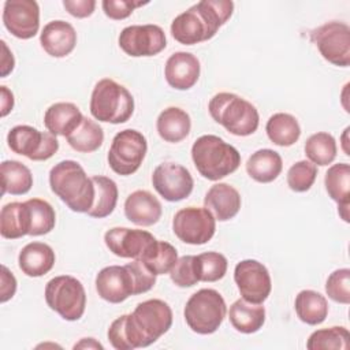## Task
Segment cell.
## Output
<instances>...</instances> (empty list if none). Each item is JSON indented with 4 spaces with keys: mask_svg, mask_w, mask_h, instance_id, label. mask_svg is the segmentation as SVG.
<instances>
[{
    "mask_svg": "<svg viewBox=\"0 0 350 350\" xmlns=\"http://www.w3.org/2000/svg\"><path fill=\"white\" fill-rule=\"evenodd\" d=\"M172 325V310L163 299L139 302L134 312L115 319L108 328V340L116 350L148 347Z\"/></svg>",
    "mask_w": 350,
    "mask_h": 350,
    "instance_id": "6da1fadb",
    "label": "cell"
},
{
    "mask_svg": "<svg viewBox=\"0 0 350 350\" xmlns=\"http://www.w3.org/2000/svg\"><path fill=\"white\" fill-rule=\"evenodd\" d=\"M231 0H201L171 23L172 37L183 45H194L211 40L232 15Z\"/></svg>",
    "mask_w": 350,
    "mask_h": 350,
    "instance_id": "7a4b0ae2",
    "label": "cell"
},
{
    "mask_svg": "<svg viewBox=\"0 0 350 350\" xmlns=\"http://www.w3.org/2000/svg\"><path fill=\"white\" fill-rule=\"evenodd\" d=\"M49 186L72 212L86 213L93 205V180L74 160H63L51 168Z\"/></svg>",
    "mask_w": 350,
    "mask_h": 350,
    "instance_id": "3957f363",
    "label": "cell"
},
{
    "mask_svg": "<svg viewBox=\"0 0 350 350\" xmlns=\"http://www.w3.org/2000/svg\"><path fill=\"white\" fill-rule=\"evenodd\" d=\"M191 159L200 175L208 180L221 179L235 172L241 164L237 148L213 134L201 135L194 141Z\"/></svg>",
    "mask_w": 350,
    "mask_h": 350,
    "instance_id": "277c9868",
    "label": "cell"
},
{
    "mask_svg": "<svg viewBox=\"0 0 350 350\" xmlns=\"http://www.w3.org/2000/svg\"><path fill=\"white\" fill-rule=\"evenodd\" d=\"M208 111L216 123L238 137L253 134L260 123L256 107L235 93L221 92L215 94L209 100Z\"/></svg>",
    "mask_w": 350,
    "mask_h": 350,
    "instance_id": "5b68a950",
    "label": "cell"
},
{
    "mask_svg": "<svg viewBox=\"0 0 350 350\" xmlns=\"http://www.w3.org/2000/svg\"><path fill=\"white\" fill-rule=\"evenodd\" d=\"M134 112V98L120 83L109 78L100 79L92 92L90 113L98 122L119 124L127 122Z\"/></svg>",
    "mask_w": 350,
    "mask_h": 350,
    "instance_id": "8992f818",
    "label": "cell"
},
{
    "mask_svg": "<svg viewBox=\"0 0 350 350\" xmlns=\"http://www.w3.org/2000/svg\"><path fill=\"white\" fill-rule=\"evenodd\" d=\"M227 313L221 294L213 288H201L190 295L183 316L189 328L200 335H209L219 329Z\"/></svg>",
    "mask_w": 350,
    "mask_h": 350,
    "instance_id": "52a82bcc",
    "label": "cell"
},
{
    "mask_svg": "<svg viewBox=\"0 0 350 350\" xmlns=\"http://www.w3.org/2000/svg\"><path fill=\"white\" fill-rule=\"evenodd\" d=\"M44 295L46 305L67 321H77L85 313V287L74 276L59 275L52 278L45 286Z\"/></svg>",
    "mask_w": 350,
    "mask_h": 350,
    "instance_id": "ba28073f",
    "label": "cell"
},
{
    "mask_svg": "<svg viewBox=\"0 0 350 350\" xmlns=\"http://www.w3.org/2000/svg\"><path fill=\"white\" fill-rule=\"evenodd\" d=\"M148 150V142L142 133L134 129L119 131L108 150V164L118 175H131L141 167Z\"/></svg>",
    "mask_w": 350,
    "mask_h": 350,
    "instance_id": "9c48e42d",
    "label": "cell"
},
{
    "mask_svg": "<svg viewBox=\"0 0 350 350\" xmlns=\"http://www.w3.org/2000/svg\"><path fill=\"white\" fill-rule=\"evenodd\" d=\"M8 148L33 161H44L51 159L59 150L56 135L49 131H40L33 126L18 124L8 131Z\"/></svg>",
    "mask_w": 350,
    "mask_h": 350,
    "instance_id": "30bf717a",
    "label": "cell"
},
{
    "mask_svg": "<svg viewBox=\"0 0 350 350\" xmlns=\"http://www.w3.org/2000/svg\"><path fill=\"white\" fill-rule=\"evenodd\" d=\"M310 41L328 63L338 67H347L350 64L349 25L338 21L327 22L310 30Z\"/></svg>",
    "mask_w": 350,
    "mask_h": 350,
    "instance_id": "8fae6325",
    "label": "cell"
},
{
    "mask_svg": "<svg viewBox=\"0 0 350 350\" xmlns=\"http://www.w3.org/2000/svg\"><path fill=\"white\" fill-rule=\"evenodd\" d=\"M172 231L185 243L204 245L215 235L216 219L205 206H186L175 213Z\"/></svg>",
    "mask_w": 350,
    "mask_h": 350,
    "instance_id": "7c38bea8",
    "label": "cell"
},
{
    "mask_svg": "<svg viewBox=\"0 0 350 350\" xmlns=\"http://www.w3.org/2000/svg\"><path fill=\"white\" fill-rule=\"evenodd\" d=\"M234 280L242 298L250 304H262L272 290L271 275L257 260L239 261L234 269Z\"/></svg>",
    "mask_w": 350,
    "mask_h": 350,
    "instance_id": "4fadbf2b",
    "label": "cell"
},
{
    "mask_svg": "<svg viewBox=\"0 0 350 350\" xmlns=\"http://www.w3.org/2000/svg\"><path fill=\"white\" fill-rule=\"evenodd\" d=\"M120 49L133 57L154 56L165 45L164 30L157 25H131L124 27L118 38Z\"/></svg>",
    "mask_w": 350,
    "mask_h": 350,
    "instance_id": "5bb4252c",
    "label": "cell"
},
{
    "mask_svg": "<svg viewBox=\"0 0 350 350\" xmlns=\"http://www.w3.org/2000/svg\"><path fill=\"white\" fill-rule=\"evenodd\" d=\"M152 185L164 200L178 202L191 194L194 180L186 167L176 163H163L154 168Z\"/></svg>",
    "mask_w": 350,
    "mask_h": 350,
    "instance_id": "9a60e30c",
    "label": "cell"
},
{
    "mask_svg": "<svg viewBox=\"0 0 350 350\" xmlns=\"http://www.w3.org/2000/svg\"><path fill=\"white\" fill-rule=\"evenodd\" d=\"M4 27L16 38H33L40 29V7L34 0H7L3 7Z\"/></svg>",
    "mask_w": 350,
    "mask_h": 350,
    "instance_id": "2e32d148",
    "label": "cell"
},
{
    "mask_svg": "<svg viewBox=\"0 0 350 350\" xmlns=\"http://www.w3.org/2000/svg\"><path fill=\"white\" fill-rule=\"evenodd\" d=\"M98 295L109 304H120L134 294V282L127 265H109L96 276Z\"/></svg>",
    "mask_w": 350,
    "mask_h": 350,
    "instance_id": "e0dca14e",
    "label": "cell"
},
{
    "mask_svg": "<svg viewBox=\"0 0 350 350\" xmlns=\"http://www.w3.org/2000/svg\"><path fill=\"white\" fill-rule=\"evenodd\" d=\"M153 239L156 238L145 230L127 227H113L104 234V242L109 252L122 258L138 260Z\"/></svg>",
    "mask_w": 350,
    "mask_h": 350,
    "instance_id": "ac0fdd59",
    "label": "cell"
},
{
    "mask_svg": "<svg viewBox=\"0 0 350 350\" xmlns=\"http://www.w3.org/2000/svg\"><path fill=\"white\" fill-rule=\"evenodd\" d=\"M200 60L190 52L172 53L164 67L167 83L176 90H189L200 78Z\"/></svg>",
    "mask_w": 350,
    "mask_h": 350,
    "instance_id": "d6986e66",
    "label": "cell"
},
{
    "mask_svg": "<svg viewBox=\"0 0 350 350\" xmlns=\"http://www.w3.org/2000/svg\"><path fill=\"white\" fill-rule=\"evenodd\" d=\"M40 44L49 56L66 57L77 45V31L66 21H52L44 26L40 34Z\"/></svg>",
    "mask_w": 350,
    "mask_h": 350,
    "instance_id": "ffe728a7",
    "label": "cell"
},
{
    "mask_svg": "<svg viewBox=\"0 0 350 350\" xmlns=\"http://www.w3.org/2000/svg\"><path fill=\"white\" fill-rule=\"evenodd\" d=\"M161 213L160 201L148 190H135L124 201V215L137 226H153L160 220Z\"/></svg>",
    "mask_w": 350,
    "mask_h": 350,
    "instance_id": "44dd1931",
    "label": "cell"
},
{
    "mask_svg": "<svg viewBox=\"0 0 350 350\" xmlns=\"http://www.w3.org/2000/svg\"><path fill=\"white\" fill-rule=\"evenodd\" d=\"M241 194L228 183H216L211 186L204 197L205 208L219 221H227L237 216L241 209Z\"/></svg>",
    "mask_w": 350,
    "mask_h": 350,
    "instance_id": "7402d4cb",
    "label": "cell"
},
{
    "mask_svg": "<svg viewBox=\"0 0 350 350\" xmlns=\"http://www.w3.org/2000/svg\"><path fill=\"white\" fill-rule=\"evenodd\" d=\"M55 252L44 242L27 243L18 256L21 271L30 278H40L48 273L55 265Z\"/></svg>",
    "mask_w": 350,
    "mask_h": 350,
    "instance_id": "603a6c76",
    "label": "cell"
},
{
    "mask_svg": "<svg viewBox=\"0 0 350 350\" xmlns=\"http://www.w3.org/2000/svg\"><path fill=\"white\" fill-rule=\"evenodd\" d=\"M83 115L72 103H55L44 113V124L53 135L67 137L82 122Z\"/></svg>",
    "mask_w": 350,
    "mask_h": 350,
    "instance_id": "cb8c5ba5",
    "label": "cell"
},
{
    "mask_svg": "<svg viewBox=\"0 0 350 350\" xmlns=\"http://www.w3.org/2000/svg\"><path fill=\"white\" fill-rule=\"evenodd\" d=\"M156 129L161 139L176 144L183 141L191 129V119L186 111L178 107H168L160 112Z\"/></svg>",
    "mask_w": 350,
    "mask_h": 350,
    "instance_id": "d4e9b609",
    "label": "cell"
},
{
    "mask_svg": "<svg viewBox=\"0 0 350 350\" xmlns=\"http://www.w3.org/2000/svg\"><path fill=\"white\" fill-rule=\"evenodd\" d=\"M282 170V156L272 149H258L246 161L247 175L258 183H269L275 180Z\"/></svg>",
    "mask_w": 350,
    "mask_h": 350,
    "instance_id": "484cf974",
    "label": "cell"
},
{
    "mask_svg": "<svg viewBox=\"0 0 350 350\" xmlns=\"http://www.w3.org/2000/svg\"><path fill=\"white\" fill-rule=\"evenodd\" d=\"M228 319L238 332L254 334L265 323V309L261 304H250L239 298L230 306Z\"/></svg>",
    "mask_w": 350,
    "mask_h": 350,
    "instance_id": "4316f807",
    "label": "cell"
},
{
    "mask_svg": "<svg viewBox=\"0 0 350 350\" xmlns=\"http://www.w3.org/2000/svg\"><path fill=\"white\" fill-rule=\"evenodd\" d=\"M30 219L26 202H10L0 212V234L5 239H18L29 235Z\"/></svg>",
    "mask_w": 350,
    "mask_h": 350,
    "instance_id": "83f0119b",
    "label": "cell"
},
{
    "mask_svg": "<svg viewBox=\"0 0 350 350\" xmlns=\"http://www.w3.org/2000/svg\"><path fill=\"white\" fill-rule=\"evenodd\" d=\"M294 308L298 319L309 325L321 324L328 314V302L314 290H302L297 294Z\"/></svg>",
    "mask_w": 350,
    "mask_h": 350,
    "instance_id": "f1b7e54d",
    "label": "cell"
},
{
    "mask_svg": "<svg viewBox=\"0 0 350 350\" xmlns=\"http://www.w3.org/2000/svg\"><path fill=\"white\" fill-rule=\"evenodd\" d=\"M1 174V194L10 193L14 196L26 194L33 186L31 171L21 161L4 160L0 164Z\"/></svg>",
    "mask_w": 350,
    "mask_h": 350,
    "instance_id": "f546056e",
    "label": "cell"
},
{
    "mask_svg": "<svg viewBox=\"0 0 350 350\" xmlns=\"http://www.w3.org/2000/svg\"><path fill=\"white\" fill-rule=\"evenodd\" d=\"M138 260L142 261L156 276L164 275L170 273V271L175 265L178 260V252L171 243L153 239L145 247Z\"/></svg>",
    "mask_w": 350,
    "mask_h": 350,
    "instance_id": "4dcf8cb0",
    "label": "cell"
},
{
    "mask_svg": "<svg viewBox=\"0 0 350 350\" xmlns=\"http://www.w3.org/2000/svg\"><path fill=\"white\" fill-rule=\"evenodd\" d=\"M92 180L94 185V201L86 213L88 216L96 219L107 217L116 206L119 196L118 186L111 178L103 175H94L92 176Z\"/></svg>",
    "mask_w": 350,
    "mask_h": 350,
    "instance_id": "1f68e13d",
    "label": "cell"
},
{
    "mask_svg": "<svg viewBox=\"0 0 350 350\" xmlns=\"http://www.w3.org/2000/svg\"><path fill=\"white\" fill-rule=\"evenodd\" d=\"M265 131L271 142L278 146H291L301 137L298 120L286 112L273 113L265 124Z\"/></svg>",
    "mask_w": 350,
    "mask_h": 350,
    "instance_id": "d6a6232c",
    "label": "cell"
},
{
    "mask_svg": "<svg viewBox=\"0 0 350 350\" xmlns=\"http://www.w3.org/2000/svg\"><path fill=\"white\" fill-rule=\"evenodd\" d=\"M68 145L81 153H92L104 142V131L98 123L83 116L79 126L66 137Z\"/></svg>",
    "mask_w": 350,
    "mask_h": 350,
    "instance_id": "836d02e7",
    "label": "cell"
},
{
    "mask_svg": "<svg viewBox=\"0 0 350 350\" xmlns=\"http://www.w3.org/2000/svg\"><path fill=\"white\" fill-rule=\"evenodd\" d=\"M325 190L338 205H350V165L338 163L328 168L324 176Z\"/></svg>",
    "mask_w": 350,
    "mask_h": 350,
    "instance_id": "e575fe53",
    "label": "cell"
},
{
    "mask_svg": "<svg viewBox=\"0 0 350 350\" xmlns=\"http://www.w3.org/2000/svg\"><path fill=\"white\" fill-rule=\"evenodd\" d=\"M336 141L335 138L324 131L312 134L305 142V154L314 165H328L336 157Z\"/></svg>",
    "mask_w": 350,
    "mask_h": 350,
    "instance_id": "d590c367",
    "label": "cell"
},
{
    "mask_svg": "<svg viewBox=\"0 0 350 350\" xmlns=\"http://www.w3.org/2000/svg\"><path fill=\"white\" fill-rule=\"evenodd\" d=\"M350 334L345 327H329L313 331L308 340L309 350H349Z\"/></svg>",
    "mask_w": 350,
    "mask_h": 350,
    "instance_id": "8d00e7d4",
    "label": "cell"
},
{
    "mask_svg": "<svg viewBox=\"0 0 350 350\" xmlns=\"http://www.w3.org/2000/svg\"><path fill=\"white\" fill-rule=\"evenodd\" d=\"M25 202L27 205L30 219L29 235L38 237L51 232L56 223V213L52 205L41 198H30Z\"/></svg>",
    "mask_w": 350,
    "mask_h": 350,
    "instance_id": "74e56055",
    "label": "cell"
},
{
    "mask_svg": "<svg viewBox=\"0 0 350 350\" xmlns=\"http://www.w3.org/2000/svg\"><path fill=\"white\" fill-rule=\"evenodd\" d=\"M200 282H217L224 278L228 267L227 258L219 252H205L197 256Z\"/></svg>",
    "mask_w": 350,
    "mask_h": 350,
    "instance_id": "f35d334b",
    "label": "cell"
},
{
    "mask_svg": "<svg viewBox=\"0 0 350 350\" xmlns=\"http://www.w3.org/2000/svg\"><path fill=\"white\" fill-rule=\"evenodd\" d=\"M317 176V168L309 160H299L294 163L287 171V185L293 191H308Z\"/></svg>",
    "mask_w": 350,
    "mask_h": 350,
    "instance_id": "ab89813d",
    "label": "cell"
},
{
    "mask_svg": "<svg viewBox=\"0 0 350 350\" xmlns=\"http://www.w3.org/2000/svg\"><path fill=\"white\" fill-rule=\"evenodd\" d=\"M171 280L179 287H191L200 282L197 256H182L170 271Z\"/></svg>",
    "mask_w": 350,
    "mask_h": 350,
    "instance_id": "60d3db41",
    "label": "cell"
},
{
    "mask_svg": "<svg viewBox=\"0 0 350 350\" xmlns=\"http://www.w3.org/2000/svg\"><path fill=\"white\" fill-rule=\"evenodd\" d=\"M325 293L338 304H350V269L340 268L334 271L325 282Z\"/></svg>",
    "mask_w": 350,
    "mask_h": 350,
    "instance_id": "b9f144b4",
    "label": "cell"
},
{
    "mask_svg": "<svg viewBox=\"0 0 350 350\" xmlns=\"http://www.w3.org/2000/svg\"><path fill=\"white\" fill-rule=\"evenodd\" d=\"M131 272L134 282V294H144L149 291L156 283V275L139 260H134L133 262L126 264Z\"/></svg>",
    "mask_w": 350,
    "mask_h": 350,
    "instance_id": "7bdbcfd3",
    "label": "cell"
},
{
    "mask_svg": "<svg viewBox=\"0 0 350 350\" xmlns=\"http://www.w3.org/2000/svg\"><path fill=\"white\" fill-rule=\"evenodd\" d=\"M148 3H141V1H130V0H103L101 7L104 14L113 21H120L129 18L133 11L137 7H141Z\"/></svg>",
    "mask_w": 350,
    "mask_h": 350,
    "instance_id": "ee69618b",
    "label": "cell"
},
{
    "mask_svg": "<svg viewBox=\"0 0 350 350\" xmlns=\"http://www.w3.org/2000/svg\"><path fill=\"white\" fill-rule=\"evenodd\" d=\"M63 5L66 11L74 18H88L94 12V0H64Z\"/></svg>",
    "mask_w": 350,
    "mask_h": 350,
    "instance_id": "f6af8a7d",
    "label": "cell"
},
{
    "mask_svg": "<svg viewBox=\"0 0 350 350\" xmlns=\"http://www.w3.org/2000/svg\"><path fill=\"white\" fill-rule=\"evenodd\" d=\"M16 291V279L12 272L5 267L1 265V286H0V301L7 302L15 295Z\"/></svg>",
    "mask_w": 350,
    "mask_h": 350,
    "instance_id": "bcb514c9",
    "label": "cell"
},
{
    "mask_svg": "<svg viewBox=\"0 0 350 350\" xmlns=\"http://www.w3.org/2000/svg\"><path fill=\"white\" fill-rule=\"evenodd\" d=\"M1 49H3V55H1V66H0L1 71H0V75L1 77H7L14 70L15 60H14V55L8 49L5 41H1Z\"/></svg>",
    "mask_w": 350,
    "mask_h": 350,
    "instance_id": "7dc6e473",
    "label": "cell"
},
{
    "mask_svg": "<svg viewBox=\"0 0 350 350\" xmlns=\"http://www.w3.org/2000/svg\"><path fill=\"white\" fill-rule=\"evenodd\" d=\"M1 90V116H7L14 108V94L7 86H0Z\"/></svg>",
    "mask_w": 350,
    "mask_h": 350,
    "instance_id": "c3c4849f",
    "label": "cell"
},
{
    "mask_svg": "<svg viewBox=\"0 0 350 350\" xmlns=\"http://www.w3.org/2000/svg\"><path fill=\"white\" fill-rule=\"evenodd\" d=\"M74 349H103V345L98 343L94 338H82L78 343L74 345Z\"/></svg>",
    "mask_w": 350,
    "mask_h": 350,
    "instance_id": "681fc988",
    "label": "cell"
}]
</instances>
